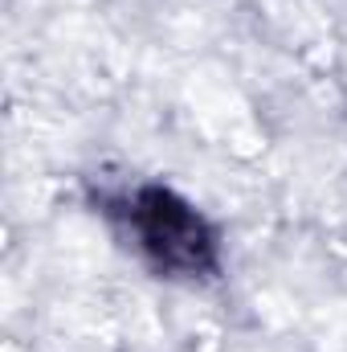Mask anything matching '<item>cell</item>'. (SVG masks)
Wrapping results in <instances>:
<instances>
[{
    "label": "cell",
    "mask_w": 347,
    "mask_h": 352,
    "mask_svg": "<svg viewBox=\"0 0 347 352\" xmlns=\"http://www.w3.org/2000/svg\"><path fill=\"white\" fill-rule=\"evenodd\" d=\"M131 221H135L143 250L164 270L204 274L217 266V242H213L208 226L200 221V213L188 201H180L168 188H143L135 197Z\"/></svg>",
    "instance_id": "1"
}]
</instances>
